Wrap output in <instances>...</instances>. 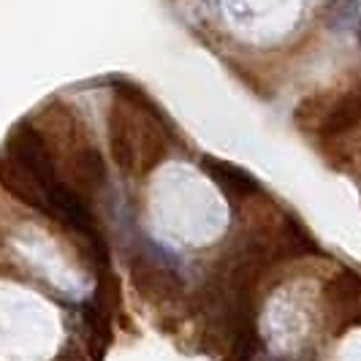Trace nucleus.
I'll use <instances>...</instances> for the list:
<instances>
[{
  "instance_id": "1",
  "label": "nucleus",
  "mask_w": 361,
  "mask_h": 361,
  "mask_svg": "<svg viewBox=\"0 0 361 361\" xmlns=\"http://www.w3.org/2000/svg\"><path fill=\"white\" fill-rule=\"evenodd\" d=\"M109 149L123 171H149L169 152V130L158 106L133 85H117L106 114Z\"/></svg>"
},
{
  "instance_id": "2",
  "label": "nucleus",
  "mask_w": 361,
  "mask_h": 361,
  "mask_svg": "<svg viewBox=\"0 0 361 361\" xmlns=\"http://www.w3.org/2000/svg\"><path fill=\"white\" fill-rule=\"evenodd\" d=\"M66 185L73 188L82 199H90L106 185V161L85 136L68 145L66 155Z\"/></svg>"
},
{
  "instance_id": "3",
  "label": "nucleus",
  "mask_w": 361,
  "mask_h": 361,
  "mask_svg": "<svg viewBox=\"0 0 361 361\" xmlns=\"http://www.w3.org/2000/svg\"><path fill=\"white\" fill-rule=\"evenodd\" d=\"M201 169L215 180V185L231 199H250L261 193V182L255 180L250 171H245L242 166L228 161H220V158H201Z\"/></svg>"
},
{
  "instance_id": "4",
  "label": "nucleus",
  "mask_w": 361,
  "mask_h": 361,
  "mask_svg": "<svg viewBox=\"0 0 361 361\" xmlns=\"http://www.w3.org/2000/svg\"><path fill=\"white\" fill-rule=\"evenodd\" d=\"M0 185L14 196L17 201L22 204H27V207H33L38 212H44V190H41V185L33 180V174L17 163L6 149L0 152Z\"/></svg>"
},
{
  "instance_id": "5",
  "label": "nucleus",
  "mask_w": 361,
  "mask_h": 361,
  "mask_svg": "<svg viewBox=\"0 0 361 361\" xmlns=\"http://www.w3.org/2000/svg\"><path fill=\"white\" fill-rule=\"evenodd\" d=\"M356 14H359V0H329L326 6V22L329 27H337V30H345L356 22Z\"/></svg>"
},
{
  "instance_id": "6",
  "label": "nucleus",
  "mask_w": 361,
  "mask_h": 361,
  "mask_svg": "<svg viewBox=\"0 0 361 361\" xmlns=\"http://www.w3.org/2000/svg\"><path fill=\"white\" fill-rule=\"evenodd\" d=\"M359 38H361V30H359Z\"/></svg>"
}]
</instances>
